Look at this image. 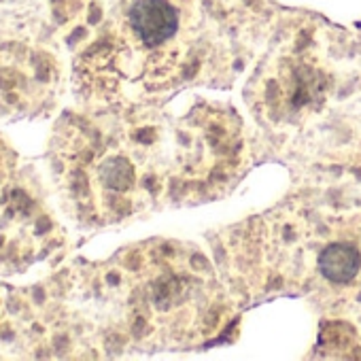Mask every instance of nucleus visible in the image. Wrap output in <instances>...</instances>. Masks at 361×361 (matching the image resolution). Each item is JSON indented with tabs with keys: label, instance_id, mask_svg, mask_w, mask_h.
I'll use <instances>...</instances> for the list:
<instances>
[{
	"label": "nucleus",
	"instance_id": "1",
	"mask_svg": "<svg viewBox=\"0 0 361 361\" xmlns=\"http://www.w3.org/2000/svg\"><path fill=\"white\" fill-rule=\"evenodd\" d=\"M128 22L140 45L159 47L178 32L180 16L172 0H134Z\"/></svg>",
	"mask_w": 361,
	"mask_h": 361
},
{
	"label": "nucleus",
	"instance_id": "2",
	"mask_svg": "<svg viewBox=\"0 0 361 361\" xmlns=\"http://www.w3.org/2000/svg\"><path fill=\"white\" fill-rule=\"evenodd\" d=\"M317 268L321 276L331 285L353 283L361 270V251L357 245L346 240L329 243L321 249L317 257Z\"/></svg>",
	"mask_w": 361,
	"mask_h": 361
}]
</instances>
